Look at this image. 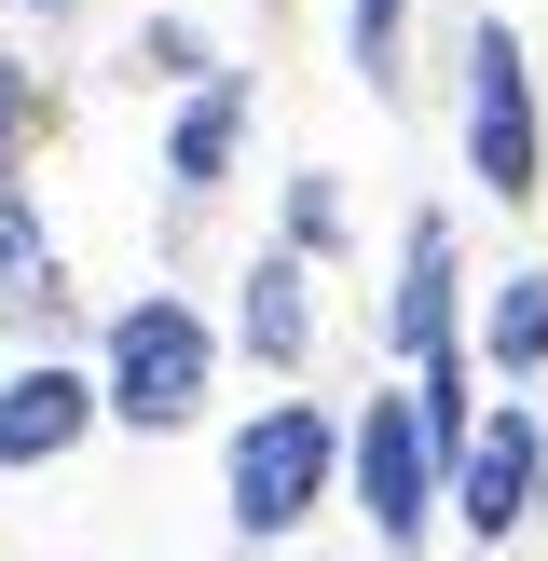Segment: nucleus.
I'll list each match as a JSON object with an SVG mask.
<instances>
[{"instance_id": "nucleus-1", "label": "nucleus", "mask_w": 548, "mask_h": 561, "mask_svg": "<svg viewBox=\"0 0 548 561\" xmlns=\"http://www.w3.org/2000/svg\"><path fill=\"white\" fill-rule=\"evenodd\" d=\"M466 164H480L493 206H535V192H548V124H535V69H521V27L507 14L466 27Z\"/></svg>"}, {"instance_id": "nucleus-2", "label": "nucleus", "mask_w": 548, "mask_h": 561, "mask_svg": "<svg viewBox=\"0 0 548 561\" xmlns=\"http://www.w3.org/2000/svg\"><path fill=\"white\" fill-rule=\"evenodd\" d=\"M110 411H124V425H192V411H206V316H192V301H124V316H110Z\"/></svg>"}, {"instance_id": "nucleus-3", "label": "nucleus", "mask_w": 548, "mask_h": 561, "mask_svg": "<svg viewBox=\"0 0 548 561\" xmlns=\"http://www.w3.org/2000/svg\"><path fill=\"white\" fill-rule=\"evenodd\" d=\"M356 438H329V411H301V398H274L261 425L233 438V520L247 535H301L316 520V493H329V466H343Z\"/></svg>"}, {"instance_id": "nucleus-4", "label": "nucleus", "mask_w": 548, "mask_h": 561, "mask_svg": "<svg viewBox=\"0 0 548 561\" xmlns=\"http://www.w3.org/2000/svg\"><path fill=\"white\" fill-rule=\"evenodd\" d=\"M356 493H370V535L384 548H425V507H438V466H453V453H438V438H425V398H370V411H356Z\"/></svg>"}, {"instance_id": "nucleus-5", "label": "nucleus", "mask_w": 548, "mask_h": 561, "mask_svg": "<svg viewBox=\"0 0 548 561\" xmlns=\"http://www.w3.org/2000/svg\"><path fill=\"white\" fill-rule=\"evenodd\" d=\"M453 520H466L480 548L535 520V425H521V411H493V425H480V453L453 466Z\"/></svg>"}, {"instance_id": "nucleus-6", "label": "nucleus", "mask_w": 548, "mask_h": 561, "mask_svg": "<svg viewBox=\"0 0 548 561\" xmlns=\"http://www.w3.org/2000/svg\"><path fill=\"white\" fill-rule=\"evenodd\" d=\"M96 411H110V383L55 370V356H42V370H14V383H0V466H55Z\"/></svg>"}, {"instance_id": "nucleus-7", "label": "nucleus", "mask_w": 548, "mask_h": 561, "mask_svg": "<svg viewBox=\"0 0 548 561\" xmlns=\"http://www.w3.org/2000/svg\"><path fill=\"white\" fill-rule=\"evenodd\" d=\"M398 356L411 370L453 356V219H411V247H398Z\"/></svg>"}, {"instance_id": "nucleus-8", "label": "nucleus", "mask_w": 548, "mask_h": 561, "mask_svg": "<svg viewBox=\"0 0 548 561\" xmlns=\"http://www.w3.org/2000/svg\"><path fill=\"white\" fill-rule=\"evenodd\" d=\"M69 301V274H55V233H42V206L14 192V151H0V316H55Z\"/></svg>"}, {"instance_id": "nucleus-9", "label": "nucleus", "mask_w": 548, "mask_h": 561, "mask_svg": "<svg viewBox=\"0 0 548 561\" xmlns=\"http://www.w3.org/2000/svg\"><path fill=\"white\" fill-rule=\"evenodd\" d=\"M233 137H247V82L206 69L192 110H179V137H164V179H179V192H219V179H233Z\"/></svg>"}, {"instance_id": "nucleus-10", "label": "nucleus", "mask_w": 548, "mask_h": 561, "mask_svg": "<svg viewBox=\"0 0 548 561\" xmlns=\"http://www.w3.org/2000/svg\"><path fill=\"white\" fill-rule=\"evenodd\" d=\"M301 343H316V301H301V261H261V274H247V356L301 370Z\"/></svg>"}, {"instance_id": "nucleus-11", "label": "nucleus", "mask_w": 548, "mask_h": 561, "mask_svg": "<svg viewBox=\"0 0 548 561\" xmlns=\"http://www.w3.org/2000/svg\"><path fill=\"white\" fill-rule=\"evenodd\" d=\"M493 370H548V274L493 288Z\"/></svg>"}, {"instance_id": "nucleus-12", "label": "nucleus", "mask_w": 548, "mask_h": 561, "mask_svg": "<svg viewBox=\"0 0 548 561\" xmlns=\"http://www.w3.org/2000/svg\"><path fill=\"white\" fill-rule=\"evenodd\" d=\"M356 69H370V96H384V82H398V42H411V0H356Z\"/></svg>"}, {"instance_id": "nucleus-13", "label": "nucleus", "mask_w": 548, "mask_h": 561, "mask_svg": "<svg viewBox=\"0 0 548 561\" xmlns=\"http://www.w3.org/2000/svg\"><path fill=\"white\" fill-rule=\"evenodd\" d=\"M137 69H151V82H179V69H206V42H192L179 14H151V27H137Z\"/></svg>"}, {"instance_id": "nucleus-14", "label": "nucleus", "mask_w": 548, "mask_h": 561, "mask_svg": "<svg viewBox=\"0 0 548 561\" xmlns=\"http://www.w3.org/2000/svg\"><path fill=\"white\" fill-rule=\"evenodd\" d=\"M55 124V96H42V82H27V69H0V151H27V137H42Z\"/></svg>"}]
</instances>
